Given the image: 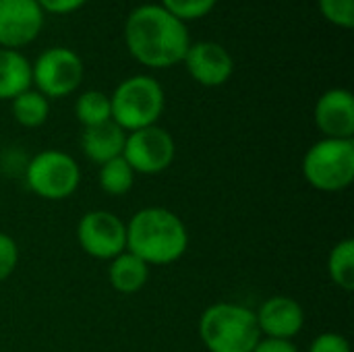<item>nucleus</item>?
I'll use <instances>...</instances> for the list:
<instances>
[{
    "label": "nucleus",
    "mask_w": 354,
    "mask_h": 352,
    "mask_svg": "<svg viewBox=\"0 0 354 352\" xmlns=\"http://www.w3.org/2000/svg\"><path fill=\"white\" fill-rule=\"evenodd\" d=\"M124 44L139 64L147 68H170L183 62L191 46V35L185 21L166 10L160 2H149L129 12Z\"/></svg>",
    "instance_id": "nucleus-1"
},
{
    "label": "nucleus",
    "mask_w": 354,
    "mask_h": 352,
    "mask_svg": "<svg viewBox=\"0 0 354 352\" xmlns=\"http://www.w3.org/2000/svg\"><path fill=\"white\" fill-rule=\"evenodd\" d=\"M187 247L185 222L166 207H143L127 224V251L147 266L176 263Z\"/></svg>",
    "instance_id": "nucleus-2"
},
{
    "label": "nucleus",
    "mask_w": 354,
    "mask_h": 352,
    "mask_svg": "<svg viewBox=\"0 0 354 352\" xmlns=\"http://www.w3.org/2000/svg\"><path fill=\"white\" fill-rule=\"evenodd\" d=\"M199 338L209 352H253L261 332L253 309L236 303H216L199 319Z\"/></svg>",
    "instance_id": "nucleus-3"
},
{
    "label": "nucleus",
    "mask_w": 354,
    "mask_h": 352,
    "mask_svg": "<svg viewBox=\"0 0 354 352\" xmlns=\"http://www.w3.org/2000/svg\"><path fill=\"white\" fill-rule=\"evenodd\" d=\"M166 106V95L158 79L149 75H133L116 85L110 95L112 120L124 131L133 133L158 124Z\"/></svg>",
    "instance_id": "nucleus-4"
},
{
    "label": "nucleus",
    "mask_w": 354,
    "mask_h": 352,
    "mask_svg": "<svg viewBox=\"0 0 354 352\" xmlns=\"http://www.w3.org/2000/svg\"><path fill=\"white\" fill-rule=\"evenodd\" d=\"M303 174L307 183L324 193H338L354 180L353 139H319L303 158Z\"/></svg>",
    "instance_id": "nucleus-5"
},
{
    "label": "nucleus",
    "mask_w": 354,
    "mask_h": 352,
    "mask_svg": "<svg viewBox=\"0 0 354 352\" xmlns=\"http://www.w3.org/2000/svg\"><path fill=\"white\" fill-rule=\"evenodd\" d=\"M25 183L37 197L60 201L77 191L81 183V170L75 158L66 151L44 149L25 166Z\"/></svg>",
    "instance_id": "nucleus-6"
},
{
    "label": "nucleus",
    "mask_w": 354,
    "mask_h": 352,
    "mask_svg": "<svg viewBox=\"0 0 354 352\" xmlns=\"http://www.w3.org/2000/svg\"><path fill=\"white\" fill-rule=\"evenodd\" d=\"M85 75L81 56L64 46L44 50L31 64V83L48 100H60L79 89Z\"/></svg>",
    "instance_id": "nucleus-7"
},
{
    "label": "nucleus",
    "mask_w": 354,
    "mask_h": 352,
    "mask_svg": "<svg viewBox=\"0 0 354 352\" xmlns=\"http://www.w3.org/2000/svg\"><path fill=\"white\" fill-rule=\"evenodd\" d=\"M176 154V145L172 135L153 124L133 133H127L122 158L129 162L135 174H160L170 168Z\"/></svg>",
    "instance_id": "nucleus-8"
},
{
    "label": "nucleus",
    "mask_w": 354,
    "mask_h": 352,
    "mask_svg": "<svg viewBox=\"0 0 354 352\" xmlns=\"http://www.w3.org/2000/svg\"><path fill=\"white\" fill-rule=\"evenodd\" d=\"M77 241L89 257L112 261L127 251V224L112 212L93 210L79 220Z\"/></svg>",
    "instance_id": "nucleus-9"
},
{
    "label": "nucleus",
    "mask_w": 354,
    "mask_h": 352,
    "mask_svg": "<svg viewBox=\"0 0 354 352\" xmlns=\"http://www.w3.org/2000/svg\"><path fill=\"white\" fill-rule=\"evenodd\" d=\"M44 17L35 0H0V48L21 52L33 44L44 29Z\"/></svg>",
    "instance_id": "nucleus-10"
},
{
    "label": "nucleus",
    "mask_w": 354,
    "mask_h": 352,
    "mask_svg": "<svg viewBox=\"0 0 354 352\" xmlns=\"http://www.w3.org/2000/svg\"><path fill=\"white\" fill-rule=\"evenodd\" d=\"M183 64L187 73L203 87H220L224 85L234 73V60L230 52L212 39L191 41Z\"/></svg>",
    "instance_id": "nucleus-11"
},
{
    "label": "nucleus",
    "mask_w": 354,
    "mask_h": 352,
    "mask_svg": "<svg viewBox=\"0 0 354 352\" xmlns=\"http://www.w3.org/2000/svg\"><path fill=\"white\" fill-rule=\"evenodd\" d=\"M315 127L328 139H353L354 98L344 87H334L322 93L313 110Z\"/></svg>",
    "instance_id": "nucleus-12"
},
{
    "label": "nucleus",
    "mask_w": 354,
    "mask_h": 352,
    "mask_svg": "<svg viewBox=\"0 0 354 352\" xmlns=\"http://www.w3.org/2000/svg\"><path fill=\"white\" fill-rule=\"evenodd\" d=\"M261 336L272 340H292L305 326L303 307L290 297H270L255 313Z\"/></svg>",
    "instance_id": "nucleus-13"
},
{
    "label": "nucleus",
    "mask_w": 354,
    "mask_h": 352,
    "mask_svg": "<svg viewBox=\"0 0 354 352\" xmlns=\"http://www.w3.org/2000/svg\"><path fill=\"white\" fill-rule=\"evenodd\" d=\"M124 141H127V133L114 120H108V122H102L95 127H87L81 133L83 154L100 166L122 156Z\"/></svg>",
    "instance_id": "nucleus-14"
},
{
    "label": "nucleus",
    "mask_w": 354,
    "mask_h": 352,
    "mask_svg": "<svg viewBox=\"0 0 354 352\" xmlns=\"http://www.w3.org/2000/svg\"><path fill=\"white\" fill-rule=\"evenodd\" d=\"M31 85V62L19 50L0 48V100H15Z\"/></svg>",
    "instance_id": "nucleus-15"
},
{
    "label": "nucleus",
    "mask_w": 354,
    "mask_h": 352,
    "mask_svg": "<svg viewBox=\"0 0 354 352\" xmlns=\"http://www.w3.org/2000/svg\"><path fill=\"white\" fill-rule=\"evenodd\" d=\"M147 278H149V266L129 251H122L110 261L108 280L116 293L122 295L139 293L147 284Z\"/></svg>",
    "instance_id": "nucleus-16"
},
{
    "label": "nucleus",
    "mask_w": 354,
    "mask_h": 352,
    "mask_svg": "<svg viewBox=\"0 0 354 352\" xmlns=\"http://www.w3.org/2000/svg\"><path fill=\"white\" fill-rule=\"evenodd\" d=\"M10 102L15 120L25 129H37L50 116V100L41 95L37 89H27Z\"/></svg>",
    "instance_id": "nucleus-17"
},
{
    "label": "nucleus",
    "mask_w": 354,
    "mask_h": 352,
    "mask_svg": "<svg viewBox=\"0 0 354 352\" xmlns=\"http://www.w3.org/2000/svg\"><path fill=\"white\" fill-rule=\"evenodd\" d=\"M97 183H100L104 193H108L112 197H120V195H127L133 189L135 172L129 166V162L122 156H118V158H114V160L100 166Z\"/></svg>",
    "instance_id": "nucleus-18"
},
{
    "label": "nucleus",
    "mask_w": 354,
    "mask_h": 352,
    "mask_svg": "<svg viewBox=\"0 0 354 352\" xmlns=\"http://www.w3.org/2000/svg\"><path fill=\"white\" fill-rule=\"evenodd\" d=\"M75 116L77 120L83 124V129L87 127H95L102 122L112 120V110H110V95H106L100 89H89L83 91L77 102H75Z\"/></svg>",
    "instance_id": "nucleus-19"
},
{
    "label": "nucleus",
    "mask_w": 354,
    "mask_h": 352,
    "mask_svg": "<svg viewBox=\"0 0 354 352\" xmlns=\"http://www.w3.org/2000/svg\"><path fill=\"white\" fill-rule=\"evenodd\" d=\"M328 274L332 278V282L351 293L354 288V241L353 239H344L340 241L328 257Z\"/></svg>",
    "instance_id": "nucleus-20"
},
{
    "label": "nucleus",
    "mask_w": 354,
    "mask_h": 352,
    "mask_svg": "<svg viewBox=\"0 0 354 352\" xmlns=\"http://www.w3.org/2000/svg\"><path fill=\"white\" fill-rule=\"evenodd\" d=\"M160 4L170 10L180 21H197L214 10L218 0H160Z\"/></svg>",
    "instance_id": "nucleus-21"
},
{
    "label": "nucleus",
    "mask_w": 354,
    "mask_h": 352,
    "mask_svg": "<svg viewBox=\"0 0 354 352\" xmlns=\"http://www.w3.org/2000/svg\"><path fill=\"white\" fill-rule=\"evenodd\" d=\"M317 4L328 23L342 29L354 27V0H317Z\"/></svg>",
    "instance_id": "nucleus-22"
},
{
    "label": "nucleus",
    "mask_w": 354,
    "mask_h": 352,
    "mask_svg": "<svg viewBox=\"0 0 354 352\" xmlns=\"http://www.w3.org/2000/svg\"><path fill=\"white\" fill-rule=\"evenodd\" d=\"M19 263V247L12 237L0 232V282H4Z\"/></svg>",
    "instance_id": "nucleus-23"
},
{
    "label": "nucleus",
    "mask_w": 354,
    "mask_h": 352,
    "mask_svg": "<svg viewBox=\"0 0 354 352\" xmlns=\"http://www.w3.org/2000/svg\"><path fill=\"white\" fill-rule=\"evenodd\" d=\"M309 352H351V344L344 336L336 332H326L311 342Z\"/></svg>",
    "instance_id": "nucleus-24"
},
{
    "label": "nucleus",
    "mask_w": 354,
    "mask_h": 352,
    "mask_svg": "<svg viewBox=\"0 0 354 352\" xmlns=\"http://www.w3.org/2000/svg\"><path fill=\"white\" fill-rule=\"evenodd\" d=\"M39 4V8L50 15H71L75 10H79L81 6H85L87 0H35Z\"/></svg>",
    "instance_id": "nucleus-25"
},
{
    "label": "nucleus",
    "mask_w": 354,
    "mask_h": 352,
    "mask_svg": "<svg viewBox=\"0 0 354 352\" xmlns=\"http://www.w3.org/2000/svg\"><path fill=\"white\" fill-rule=\"evenodd\" d=\"M253 352H299V349L292 344V340H272V338H261L259 344Z\"/></svg>",
    "instance_id": "nucleus-26"
}]
</instances>
